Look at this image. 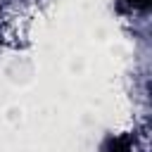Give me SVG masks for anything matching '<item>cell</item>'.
I'll return each mask as SVG.
<instances>
[{
    "label": "cell",
    "instance_id": "obj_1",
    "mask_svg": "<svg viewBox=\"0 0 152 152\" xmlns=\"http://www.w3.org/2000/svg\"><path fill=\"white\" fill-rule=\"evenodd\" d=\"M107 152H135V150H133V145H131L128 138H114V140L109 142Z\"/></svg>",
    "mask_w": 152,
    "mask_h": 152
},
{
    "label": "cell",
    "instance_id": "obj_2",
    "mask_svg": "<svg viewBox=\"0 0 152 152\" xmlns=\"http://www.w3.org/2000/svg\"><path fill=\"white\" fill-rule=\"evenodd\" d=\"M121 2H126L128 7H145L147 5V0H121Z\"/></svg>",
    "mask_w": 152,
    "mask_h": 152
}]
</instances>
